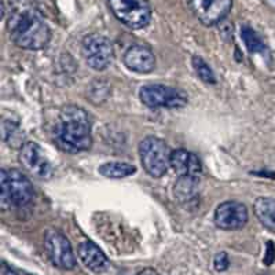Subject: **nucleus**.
Here are the masks:
<instances>
[{"mask_svg": "<svg viewBox=\"0 0 275 275\" xmlns=\"http://www.w3.org/2000/svg\"><path fill=\"white\" fill-rule=\"evenodd\" d=\"M44 251L50 262L61 270H73L76 267V256L73 248L64 234L58 230H47L44 234Z\"/></svg>", "mask_w": 275, "mask_h": 275, "instance_id": "obj_8", "label": "nucleus"}, {"mask_svg": "<svg viewBox=\"0 0 275 275\" xmlns=\"http://www.w3.org/2000/svg\"><path fill=\"white\" fill-rule=\"evenodd\" d=\"M19 161L29 174L39 179H50L54 174L53 165L47 157L43 154L42 147L33 142H28L21 147Z\"/></svg>", "mask_w": 275, "mask_h": 275, "instance_id": "obj_10", "label": "nucleus"}, {"mask_svg": "<svg viewBox=\"0 0 275 275\" xmlns=\"http://www.w3.org/2000/svg\"><path fill=\"white\" fill-rule=\"evenodd\" d=\"M171 167L179 176L198 178L203 172V165L198 156L186 149H178L171 154Z\"/></svg>", "mask_w": 275, "mask_h": 275, "instance_id": "obj_14", "label": "nucleus"}, {"mask_svg": "<svg viewBox=\"0 0 275 275\" xmlns=\"http://www.w3.org/2000/svg\"><path fill=\"white\" fill-rule=\"evenodd\" d=\"M248 217L246 206L238 201L220 204L215 210V224L226 231H235L245 227Z\"/></svg>", "mask_w": 275, "mask_h": 275, "instance_id": "obj_11", "label": "nucleus"}, {"mask_svg": "<svg viewBox=\"0 0 275 275\" xmlns=\"http://www.w3.org/2000/svg\"><path fill=\"white\" fill-rule=\"evenodd\" d=\"M187 4L200 22L212 26L227 17L233 0H187Z\"/></svg>", "mask_w": 275, "mask_h": 275, "instance_id": "obj_9", "label": "nucleus"}, {"mask_svg": "<svg viewBox=\"0 0 275 275\" xmlns=\"http://www.w3.org/2000/svg\"><path fill=\"white\" fill-rule=\"evenodd\" d=\"M77 255L81 263L95 274H102L109 269L108 257L92 241H83L78 245Z\"/></svg>", "mask_w": 275, "mask_h": 275, "instance_id": "obj_13", "label": "nucleus"}, {"mask_svg": "<svg viewBox=\"0 0 275 275\" xmlns=\"http://www.w3.org/2000/svg\"><path fill=\"white\" fill-rule=\"evenodd\" d=\"M35 190L30 180L18 169H1L0 203L3 208H22L33 200Z\"/></svg>", "mask_w": 275, "mask_h": 275, "instance_id": "obj_3", "label": "nucleus"}, {"mask_svg": "<svg viewBox=\"0 0 275 275\" xmlns=\"http://www.w3.org/2000/svg\"><path fill=\"white\" fill-rule=\"evenodd\" d=\"M8 32L12 43L25 50H42L51 39V32L43 15L35 8H22L11 14Z\"/></svg>", "mask_w": 275, "mask_h": 275, "instance_id": "obj_2", "label": "nucleus"}, {"mask_svg": "<svg viewBox=\"0 0 275 275\" xmlns=\"http://www.w3.org/2000/svg\"><path fill=\"white\" fill-rule=\"evenodd\" d=\"M98 172L105 176V178H112V179H121V178H127L131 176L137 172V168L127 164V162H106L98 168Z\"/></svg>", "mask_w": 275, "mask_h": 275, "instance_id": "obj_16", "label": "nucleus"}, {"mask_svg": "<svg viewBox=\"0 0 275 275\" xmlns=\"http://www.w3.org/2000/svg\"><path fill=\"white\" fill-rule=\"evenodd\" d=\"M110 11L131 29H142L150 24L151 7L147 0H108Z\"/></svg>", "mask_w": 275, "mask_h": 275, "instance_id": "obj_5", "label": "nucleus"}, {"mask_svg": "<svg viewBox=\"0 0 275 275\" xmlns=\"http://www.w3.org/2000/svg\"><path fill=\"white\" fill-rule=\"evenodd\" d=\"M241 37L245 43L246 48L249 50V53L252 54H263L266 51V44L262 40V37L259 36L256 30H253L251 26L244 25L241 28Z\"/></svg>", "mask_w": 275, "mask_h": 275, "instance_id": "obj_18", "label": "nucleus"}, {"mask_svg": "<svg viewBox=\"0 0 275 275\" xmlns=\"http://www.w3.org/2000/svg\"><path fill=\"white\" fill-rule=\"evenodd\" d=\"M198 194L197 178L192 176H180V179L175 185V197L182 203L190 201Z\"/></svg>", "mask_w": 275, "mask_h": 275, "instance_id": "obj_17", "label": "nucleus"}, {"mask_svg": "<svg viewBox=\"0 0 275 275\" xmlns=\"http://www.w3.org/2000/svg\"><path fill=\"white\" fill-rule=\"evenodd\" d=\"M124 65L137 73H150L156 68V57L151 53V50L146 46L135 44L131 46L124 54Z\"/></svg>", "mask_w": 275, "mask_h": 275, "instance_id": "obj_12", "label": "nucleus"}, {"mask_svg": "<svg viewBox=\"0 0 275 275\" xmlns=\"http://www.w3.org/2000/svg\"><path fill=\"white\" fill-rule=\"evenodd\" d=\"M262 275H269V274H262Z\"/></svg>", "mask_w": 275, "mask_h": 275, "instance_id": "obj_23", "label": "nucleus"}, {"mask_svg": "<svg viewBox=\"0 0 275 275\" xmlns=\"http://www.w3.org/2000/svg\"><path fill=\"white\" fill-rule=\"evenodd\" d=\"M81 53L85 62L95 70H105L114 60V48L108 37L91 33L83 39Z\"/></svg>", "mask_w": 275, "mask_h": 275, "instance_id": "obj_7", "label": "nucleus"}, {"mask_svg": "<svg viewBox=\"0 0 275 275\" xmlns=\"http://www.w3.org/2000/svg\"><path fill=\"white\" fill-rule=\"evenodd\" d=\"M140 101L150 109H180L187 103L185 91L162 84H149L140 88Z\"/></svg>", "mask_w": 275, "mask_h": 275, "instance_id": "obj_6", "label": "nucleus"}, {"mask_svg": "<svg viewBox=\"0 0 275 275\" xmlns=\"http://www.w3.org/2000/svg\"><path fill=\"white\" fill-rule=\"evenodd\" d=\"M172 151L162 139L147 137L139 144V156L143 169L153 178H161L171 167Z\"/></svg>", "mask_w": 275, "mask_h": 275, "instance_id": "obj_4", "label": "nucleus"}, {"mask_svg": "<svg viewBox=\"0 0 275 275\" xmlns=\"http://www.w3.org/2000/svg\"><path fill=\"white\" fill-rule=\"evenodd\" d=\"M263 262L266 266H271V264L275 262V245L273 241H269V242H267V246H266V255H264Z\"/></svg>", "mask_w": 275, "mask_h": 275, "instance_id": "obj_21", "label": "nucleus"}, {"mask_svg": "<svg viewBox=\"0 0 275 275\" xmlns=\"http://www.w3.org/2000/svg\"><path fill=\"white\" fill-rule=\"evenodd\" d=\"M253 210L257 220L264 228L275 233V200L269 197L257 198L253 204Z\"/></svg>", "mask_w": 275, "mask_h": 275, "instance_id": "obj_15", "label": "nucleus"}, {"mask_svg": "<svg viewBox=\"0 0 275 275\" xmlns=\"http://www.w3.org/2000/svg\"><path fill=\"white\" fill-rule=\"evenodd\" d=\"M3 275H18L12 269H8L7 266H3Z\"/></svg>", "mask_w": 275, "mask_h": 275, "instance_id": "obj_22", "label": "nucleus"}, {"mask_svg": "<svg viewBox=\"0 0 275 275\" xmlns=\"http://www.w3.org/2000/svg\"><path fill=\"white\" fill-rule=\"evenodd\" d=\"M193 66L197 72L198 77L206 84H215L216 77L213 70L210 69L209 65L201 58V57H193Z\"/></svg>", "mask_w": 275, "mask_h": 275, "instance_id": "obj_19", "label": "nucleus"}, {"mask_svg": "<svg viewBox=\"0 0 275 275\" xmlns=\"http://www.w3.org/2000/svg\"><path fill=\"white\" fill-rule=\"evenodd\" d=\"M230 266V259H228V255L226 252H220L215 256V260H213V267H215L216 271L219 273H223L226 271Z\"/></svg>", "mask_w": 275, "mask_h": 275, "instance_id": "obj_20", "label": "nucleus"}, {"mask_svg": "<svg viewBox=\"0 0 275 275\" xmlns=\"http://www.w3.org/2000/svg\"><path fill=\"white\" fill-rule=\"evenodd\" d=\"M54 142L62 151L76 154L92 146V121L78 106H66L60 112L54 127Z\"/></svg>", "mask_w": 275, "mask_h": 275, "instance_id": "obj_1", "label": "nucleus"}]
</instances>
